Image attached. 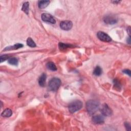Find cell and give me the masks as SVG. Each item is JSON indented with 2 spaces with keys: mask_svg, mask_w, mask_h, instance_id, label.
Masks as SVG:
<instances>
[{
  "mask_svg": "<svg viewBox=\"0 0 131 131\" xmlns=\"http://www.w3.org/2000/svg\"><path fill=\"white\" fill-rule=\"evenodd\" d=\"M100 107V103L96 100L91 99L86 102V109L88 113L93 115L98 111Z\"/></svg>",
  "mask_w": 131,
  "mask_h": 131,
  "instance_id": "obj_1",
  "label": "cell"
},
{
  "mask_svg": "<svg viewBox=\"0 0 131 131\" xmlns=\"http://www.w3.org/2000/svg\"><path fill=\"white\" fill-rule=\"evenodd\" d=\"M82 107V102L79 100L74 101L71 102L69 106L68 109L71 113H74L80 110Z\"/></svg>",
  "mask_w": 131,
  "mask_h": 131,
  "instance_id": "obj_2",
  "label": "cell"
},
{
  "mask_svg": "<svg viewBox=\"0 0 131 131\" xmlns=\"http://www.w3.org/2000/svg\"><path fill=\"white\" fill-rule=\"evenodd\" d=\"M61 85V81L58 78H52L49 82L48 88L51 91L55 92L60 88Z\"/></svg>",
  "mask_w": 131,
  "mask_h": 131,
  "instance_id": "obj_3",
  "label": "cell"
},
{
  "mask_svg": "<svg viewBox=\"0 0 131 131\" xmlns=\"http://www.w3.org/2000/svg\"><path fill=\"white\" fill-rule=\"evenodd\" d=\"M103 22L107 24L114 25L118 22L117 18L113 15H108L103 18Z\"/></svg>",
  "mask_w": 131,
  "mask_h": 131,
  "instance_id": "obj_4",
  "label": "cell"
},
{
  "mask_svg": "<svg viewBox=\"0 0 131 131\" xmlns=\"http://www.w3.org/2000/svg\"><path fill=\"white\" fill-rule=\"evenodd\" d=\"M41 19L45 22L50 23L52 24H54L56 23V20L52 15L50 14L44 13L41 14Z\"/></svg>",
  "mask_w": 131,
  "mask_h": 131,
  "instance_id": "obj_5",
  "label": "cell"
},
{
  "mask_svg": "<svg viewBox=\"0 0 131 131\" xmlns=\"http://www.w3.org/2000/svg\"><path fill=\"white\" fill-rule=\"evenodd\" d=\"M101 113L102 115L105 116H110L113 114V111L108 104H104L101 109Z\"/></svg>",
  "mask_w": 131,
  "mask_h": 131,
  "instance_id": "obj_6",
  "label": "cell"
},
{
  "mask_svg": "<svg viewBox=\"0 0 131 131\" xmlns=\"http://www.w3.org/2000/svg\"><path fill=\"white\" fill-rule=\"evenodd\" d=\"M73 27V23L70 20H64L60 23V27L61 29L68 31L71 29Z\"/></svg>",
  "mask_w": 131,
  "mask_h": 131,
  "instance_id": "obj_7",
  "label": "cell"
},
{
  "mask_svg": "<svg viewBox=\"0 0 131 131\" xmlns=\"http://www.w3.org/2000/svg\"><path fill=\"white\" fill-rule=\"evenodd\" d=\"M97 37L101 40L104 42H110L112 41V39L110 36L102 31H99L97 33Z\"/></svg>",
  "mask_w": 131,
  "mask_h": 131,
  "instance_id": "obj_8",
  "label": "cell"
},
{
  "mask_svg": "<svg viewBox=\"0 0 131 131\" xmlns=\"http://www.w3.org/2000/svg\"><path fill=\"white\" fill-rule=\"evenodd\" d=\"M92 121L96 124H102L104 122V118L101 115H96L93 117Z\"/></svg>",
  "mask_w": 131,
  "mask_h": 131,
  "instance_id": "obj_9",
  "label": "cell"
},
{
  "mask_svg": "<svg viewBox=\"0 0 131 131\" xmlns=\"http://www.w3.org/2000/svg\"><path fill=\"white\" fill-rule=\"evenodd\" d=\"M47 75L45 73H43L39 79V84L40 87H44L46 84Z\"/></svg>",
  "mask_w": 131,
  "mask_h": 131,
  "instance_id": "obj_10",
  "label": "cell"
},
{
  "mask_svg": "<svg viewBox=\"0 0 131 131\" xmlns=\"http://www.w3.org/2000/svg\"><path fill=\"white\" fill-rule=\"evenodd\" d=\"M50 4L49 1H40L38 2V6L40 9H44Z\"/></svg>",
  "mask_w": 131,
  "mask_h": 131,
  "instance_id": "obj_11",
  "label": "cell"
},
{
  "mask_svg": "<svg viewBox=\"0 0 131 131\" xmlns=\"http://www.w3.org/2000/svg\"><path fill=\"white\" fill-rule=\"evenodd\" d=\"M23 47V45L22 44H17L14 45L13 46H9L7 47L5 49L4 51H8V50H17L19 48H22Z\"/></svg>",
  "mask_w": 131,
  "mask_h": 131,
  "instance_id": "obj_12",
  "label": "cell"
},
{
  "mask_svg": "<svg viewBox=\"0 0 131 131\" xmlns=\"http://www.w3.org/2000/svg\"><path fill=\"white\" fill-rule=\"evenodd\" d=\"M12 111L11 109H6L2 113L1 115L2 116L4 117H9L12 115Z\"/></svg>",
  "mask_w": 131,
  "mask_h": 131,
  "instance_id": "obj_13",
  "label": "cell"
},
{
  "mask_svg": "<svg viewBox=\"0 0 131 131\" xmlns=\"http://www.w3.org/2000/svg\"><path fill=\"white\" fill-rule=\"evenodd\" d=\"M22 10L26 14H28L29 11V3L28 2H25L22 6Z\"/></svg>",
  "mask_w": 131,
  "mask_h": 131,
  "instance_id": "obj_14",
  "label": "cell"
},
{
  "mask_svg": "<svg viewBox=\"0 0 131 131\" xmlns=\"http://www.w3.org/2000/svg\"><path fill=\"white\" fill-rule=\"evenodd\" d=\"M47 68L51 71H55L57 70V68L56 65L53 62H48L46 65Z\"/></svg>",
  "mask_w": 131,
  "mask_h": 131,
  "instance_id": "obj_15",
  "label": "cell"
},
{
  "mask_svg": "<svg viewBox=\"0 0 131 131\" xmlns=\"http://www.w3.org/2000/svg\"><path fill=\"white\" fill-rule=\"evenodd\" d=\"M102 71L101 68L99 66H97L95 67V69H94V71H93V74L95 76H100L102 74Z\"/></svg>",
  "mask_w": 131,
  "mask_h": 131,
  "instance_id": "obj_16",
  "label": "cell"
},
{
  "mask_svg": "<svg viewBox=\"0 0 131 131\" xmlns=\"http://www.w3.org/2000/svg\"><path fill=\"white\" fill-rule=\"evenodd\" d=\"M8 63L11 65L17 66L18 65V60L15 57H11L8 59Z\"/></svg>",
  "mask_w": 131,
  "mask_h": 131,
  "instance_id": "obj_17",
  "label": "cell"
},
{
  "mask_svg": "<svg viewBox=\"0 0 131 131\" xmlns=\"http://www.w3.org/2000/svg\"><path fill=\"white\" fill-rule=\"evenodd\" d=\"M59 48L60 50H64L68 48H70V47H73L72 45H69V44H66L64 43H60L59 44Z\"/></svg>",
  "mask_w": 131,
  "mask_h": 131,
  "instance_id": "obj_18",
  "label": "cell"
},
{
  "mask_svg": "<svg viewBox=\"0 0 131 131\" xmlns=\"http://www.w3.org/2000/svg\"><path fill=\"white\" fill-rule=\"evenodd\" d=\"M27 44L28 46L32 47V48H33V47H36V44L35 43L34 41H33V40L30 38H29L27 40Z\"/></svg>",
  "mask_w": 131,
  "mask_h": 131,
  "instance_id": "obj_19",
  "label": "cell"
},
{
  "mask_svg": "<svg viewBox=\"0 0 131 131\" xmlns=\"http://www.w3.org/2000/svg\"><path fill=\"white\" fill-rule=\"evenodd\" d=\"M114 86L120 89V88H121V84H120V83L119 82V81H118V80H114Z\"/></svg>",
  "mask_w": 131,
  "mask_h": 131,
  "instance_id": "obj_20",
  "label": "cell"
},
{
  "mask_svg": "<svg viewBox=\"0 0 131 131\" xmlns=\"http://www.w3.org/2000/svg\"><path fill=\"white\" fill-rule=\"evenodd\" d=\"M9 59V56L7 55H3L0 56V61L1 62H2Z\"/></svg>",
  "mask_w": 131,
  "mask_h": 131,
  "instance_id": "obj_21",
  "label": "cell"
},
{
  "mask_svg": "<svg viewBox=\"0 0 131 131\" xmlns=\"http://www.w3.org/2000/svg\"><path fill=\"white\" fill-rule=\"evenodd\" d=\"M124 126L125 127V128H126V130H128V131H130L131 130V125H130V123L129 122H125L124 123Z\"/></svg>",
  "mask_w": 131,
  "mask_h": 131,
  "instance_id": "obj_22",
  "label": "cell"
},
{
  "mask_svg": "<svg viewBox=\"0 0 131 131\" xmlns=\"http://www.w3.org/2000/svg\"><path fill=\"white\" fill-rule=\"evenodd\" d=\"M125 74L129 75L130 76H131V71L129 69H125L122 71Z\"/></svg>",
  "mask_w": 131,
  "mask_h": 131,
  "instance_id": "obj_23",
  "label": "cell"
},
{
  "mask_svg": "<svg viewBox=\"0 0 131 131\" xmlns=\"http://www.w3.org/2000/svg\"><path fill=\"white\" fill-rule=\"evenodd\" d=\"M127 32L128 33L129 36L130 37V36H131V27L130 26H129V27H128V28H127Z\"/></svg>",
  "mask_w": 131,
  "mask_h": 131,
  "instance_id": "obj_24",
  "label": "cell"
},
{
  "mask_svg": "<svg viewBox=\"0 0 131 131\" xmlns=\"http://www.w3.org/2000/svg\"><path fill=\"white\" fill-rule=\"evenodd\" d=\"M127 43L129 44H131V38L129 36V38L127 39Z\"/></svg>",
  "mask_w": 131,
  "mask_h": 131,
  "instance_id": "obj_25",
  "label": "cell"
},
{
  "mask_svg": "<svg viewBox=\"0 0 131 131\" xmlns=\"http://www.w3.org/2000/svg\"><path fill=\"white\" fill-rule=\"evenodd\" d=\"M120 2V1H112V3H114V4H118V3H119Z\"/></svg>",
  "mask_w": 131,
  "mask_h": 131,
  "instance_id": "obj_26",
  "label": "cell"
}]
</instances>
